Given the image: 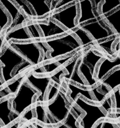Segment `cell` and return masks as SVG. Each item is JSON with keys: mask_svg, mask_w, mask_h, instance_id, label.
Segmentation results:
<instances>
[{"mask_svg": "<svg viewBox=\"0 0 120 128\" xmlns=\"http://www.w3.org/2000/svg\"><path fill=\"white\" fill-rule=\"evenodd\" d=\"M26 61L24 58L10 44L1 52V86L14 78L13 72L16 68Z\"/></svg>", "mask_w": 120, "mask_h": 128, "instance_id": "obj_1", "label": "cell"}, {"mask_svg": "<svg viewBox=\"0 0 120 128\" xmlns=\"http://www.w3.org/2000/svg\"><path fill=\"white\" fill-rule=\"evenodd\" d=\"M38 95V91L24 80L16 93L11 97L10 100L11 109L21 116L35 102L34 98Z\"/></svg>", "mask_w": 120, "mask_h": 128, "instance_id": "obj_2", "label": "cell"}, {"mask_svg": "<svg viewBox=\"0 0 120 128\" xmlns=\"http://www.w3.org/2000/svg\"><path fill=\"white\" fill-rule=\"evenodd\" d=\"M74 102L80 108V110L85 112V114L82 116L79 122L80 128H94L98 121L107 118L101 106L90 104L85 101L82 96H78Z\"/></svg>", "mask_w": 120, "mask_h": 128, "instance_id": "obj_3", "label": "cell"}, {"mask_svg": "<svg viewBox=\"0 0 120 128\" xmlns=\"http://www.w3.org/2000/svg\"><path fill=\"white\" fill-rule=\"evenodd\" d=\"M70 103L65 93L60 90L54 98L46 105V111L54 121L55 124L61 123L66 119L71 108L68 107Z\"/></svg>", "mask_w": 120, "mask_h": 128, "instance_id": "obj_4", "label": "cell"}, {"mask_svg": "<svg viewBox=\"0 0 120 128\" xmlns=\"http://www.w3.org/2000/svg\"><path fill=\"white\" fill-rule=\"evenodd\" d=\"M80 27L87 31L94 41L98 42L116 35L110 24L105 22L103 18L86 22Z\"/></svg>", "mask_w": 120, "mask_h": 128, "instance_id": "obj_5", "label": "cell"}, {"mask_svg": "<svg viewBox=\"0 0 120 128\" xmlns=\"http://www.w3.org/2000/svg\"><path fill=\"white\" fill-rule=\"evenodd\" d=\"M8 44L18 51L25 60L28 61L32 66L39 64L43 61L42 51L36 41L25 43L11 41Z\"/></svg>", "mask_w": 120, "mask_h": 128, "instance_id": "obj_6", "label": "cell"}, {"mask_svg": "<svg viewBox=\"0 0 120 128\" xmlns=\"http://www.w3.org/2000/svg\"><path fill=\"white\" fill-rule=\"evenodd\" d=\"M78 1L66 6L61 11H56L50 15L52 20L61 24L63 27L71 32L78 27L75 21L78 16Z\"/></svg>", "mask_w": 120, "mask_h": 128, "instance_id": "obj_7", "label": "cell"}, {"mask_svg": "<svg viewBox=\"0 0 120 128\" xmlns=\"http://www.w3.org/2000/svg\"><path fill=\"white\" fill-rule=\"evenodd\" d=\"M24 80L34 90H37L39 95L36 98V102H42L44 101V96L49 87L51 81H52L51 76L37 77L32 72L28 74L25 76Z\"/></svg>", "mask_w": 120, "mask_h": 128, "instance_id": "obj_8", "label": "cell"}, {"mask_svg": "<svg viewBox=\"0 0 120 128\" xmlns=\"http://www.w3.org/2000/svg\"><path fill=\"white\" fill-rule=\"evenodd\" d=\"M44 41L46 45L51 49V51H50L49 56H50V59L51 58L52 60L60 56L68 54L77 49L74 46L69 44L62 41L60 37L56 38L52 40L48 38L44 39Z\"/></svg>", "mask_w": 120, "mask_h": 128, "instance_id": "obj_9", "label": "cell"}, {"mask_svg": "<svg viewBox=\"0 0 120 128\" xmlns=\"http://www.w3.org/2000/svg\"><path fill=\"white\" fill-rule=\"evenodd\" d=\"M82 61V56L79 55L76 56L74 60L71 61L70 63L65 66L64 69L67 71V74H64L62 76V78L78 84L83 88H87L86 84H85L82 78L80 76V72L79 71V68Z\"/></svg>", "mask_w": 120, "mask_h": 128, "instance_id": "obj_10", "label": "cell"}, {"mask_svg": "<svg viewBox=\"0 0 120 128\" xmlns=\"http://www.w3.org/2000/svg\"><path fill=\"white\" fill-rule=\"evenodd\" d=\"M78 4L80 16L76 21V24L78 26L89 21L102 19L101 14L96 13L94 10L91 0H79Z\"/></svg>", "mask_w": 120, "mask_h": 128, "instance_id": "obj_11", "label": "cell"}, {"mask_svg": "<svg viewBox=\"0 0 120 128\" xmlns=\"http://www.w3.org/2000/svg\"><path fill=\"white\" fill-rule=\"evenodd\" d=\"M36 24L42 32V38L45 39L55 36H60L69 32L68 30H64L62 26L56 23L50 16L48 18V22L46 23L39 22Z\"/></svg>", "mask_w": 120, "mask_h": 128, "instance_id": "obj_12", "label": "cell"}, {"mask_svg": "<svg viewBox=\"0 0 120 128\" xmlns=\"http://www.w3.org/2000/svg\"><path fill=\"white\" fill-rule=\"evenodd\" d=\"M120 66V56L118 54L113 60H110L107 58H103L98 66L96 79L101 82L113 69Z\"/></svg>", "mask_w": 120, "mask_h": 128, "instance_id": "obj_13", "label": "cell"}, {"mask_svg": "<svg viewBox=\"0 0 120 128\" xmlns=\"http://www.w3.org/2000/svg\"><path fill=\"white\" fill-rule=\"evenodd\" d=\"M32 8L36 17H43L51 12L48 0H24Z\"/></svg>", "mask_w": 120, "mask_h": 128, "instance_id": "obj_14", "label": "cell"}, {"mask_svg": "<svg viewBox=\"0 0 120 128\" xmlns=\"http://www.w3.org/2000/svg\"><path fill=\"white\" fill-rule=\"evenodd\" d=\"M0 1H1V6L6 10V11L8 12V14L11 18V24L7 28V29L4 30L5 34H6L12 30H13L15 22H16L18 16L21 14V12H20V10H19L18 8L11 0H0Z\"/></svg>", "mask_w": 120, "mask_h": 128, "instance_id": "obj_15", "label": "cell"}, {"mask_svg": "<svg viewBox=\"0 0 120 128\" xmlns=\"http://www.w3.org/2000/svg\"><path fill=\"white\" fill-rule=\"evenodd\" d=\"M1 36L4 37V42L9 43L11 41H22L31 40L32 38L29 34L26 26H19Z\"/></svg>", "mask_w": 120, "mask_h": 128, "instance_id": "obj_16", "label": "cell"}, {"mask_svg": "<svg viewBox=\"0 0 120 128\" xmlns=\"http://www.w3.org/2000/svg\"><path fill=\"white\" fill-rule=\"evenodd\" d=\"M10 98L1 100L0 102V120L1 124H3L2 127L7 126L14 121L12 119V114L13 111L11 109L10 103Z\"/></svg>", "mask_w": 120, "mask_h": 128, "instance_id": "obj_17", "label": "cell"}, {"mask_svg": "<svg viewBox=\"0 0 120 128\" xmlns=\"http://www.w3.org/2000/svg\"><path fill=\"white\" fill-rule=\"evenodd\" d=\"M67 86L69 90L71 91V93L70 94V97L71 100L74 102L78 96H82L83 98L91 101V102H95L96 100H94L92 96L91 90H88L87 88H79L76 85L73 84L71 82L67 83Z\"/></svg>", "mask_w": 120, "mask_h": 128, "instance_id": "obj_18", "label": "cell"}, {"mask_svg": "<svg viewBox=\"0 0 120 128\" xmlns=\"http://www.w3.org/2000/svg\"><path fill=\"white\" fill-rule=\"evenodd\" d=\"M105 21L110 24L118 37L120 36V7L102 16Z\"/></svg>", "mask_w": 120, "mask_h": 128, "instance_id": "obj_19", "label": "cell"}, {"mask_svg": "<svg viewBox=\"0 0 120 128\" xmlns=\"http://www.w3.org/2000/svg\"><path fill=\"white\" fill-rule=\"evenodd\" d=\"M101 82L110 88L111 91L120 86V68L112 70L104 78Z\"/></svg>", "mask_w": 120, "mask_h": 128, "instance_id": "obj_20", "label": "cell"}, {"mask_svg": "<svg viewBox=\"0 0 120 128\" xmlns=\"http://www.w3.org/2000/svg\"><path fill=\"white\" fill-rule=\"evenodd\" d=\"M79 71L83 78L86 80L87 87L93 86L98 82H100L96 79L94 78V73L92 72L91 66L84 61H82L81 62L80 68H79Z\"/></svg>", "mask_w": 120, "mask_h": 128, "instance_id": "obj_21", "label": "cell"}, {"mask_svg": "<svg viewBox=\"0 0 120 128\" xmlns=\"http://www.w3.org/2000/svg\"><path fill=\"white\" fill-rule=\"evenodd\" d=\"M103 58V56L96 54L92 50H90L86 52V54L82 56V61L91 66L92 72L94 74L97 65L99 64L100 62Z\"/></svg>", "mask_w": 120, "mask_h": 128, "instance_id": "obj_22", "label": "cell"}, {"mask_svg": "<svg viewBox=\"0 0 120 128\" xmlns=\"http://www.w3.org/2000/svg\"><path fill=\"white\" fill-rule=\"evenodd\" d=\"M72 33L79 39L82 46H86V45H88L94 42L93 39L90 36V34H88L87 31L80 28V26L76 28L72 31Z\"/></svg>", "mask_w": 120, "mask_h": 128, "instance_id": "obj_23", "label": "cell"}, {"mask_svg": "<svg viewBox=\"0 0 120 128\" xmlns=\"http://www.w3.org/2000/svg\"><path fill=\"white\" fill-rule=\"evenodd\" d=\"M120 7V0H104L101 6V16H103Z\"/></svg>", "mask_w": 120, "mask_h": 128, "instance_id": "obj_24", "label": "cell"}, {"mask_svg": "<svg viewBox=\"0 0 120 128\" xmlns=\"http://www.w3.org/2000/svg\"><path fill=\"white\" fill-rule=\"evenodd\" d=\"M118 38V36L116 34L111 37V39L108 38L107 40L99 42L98 46L100 48H101L102 50H104L105 52H107L110 56H113L116 52H115L114 50H113L112 47H113V45L114 44L116 41H117Z\"/></svg>", "mask_w": 120, "mask_h": 128, "instance_id": "obj_25", "label": "cell"}, {"mask_svg": "<svg viewBox=\"0 0 120 128\" xmlns=\"http://www.w3.org/2000/svg\"><path fill=\"white\" fill-rule=\"evenodd\" d=\"M78 120L79 119L74 115L73 112L70 110V112L68 114L66 119L63 121L61 126H59L58 128H80V126H78Z\"/></svg>", "mask_w": 120, "mask_h": 128, "instance_id": "obj_26", "label": "cell"}, {"mask_svg": "<svg viewBox=\"0 0 120 128\" xmlns=\"http://www.w3.org/2000/svg\"><path fill=\"white\" fill-rule=\"evenodd\" d=\"M0 32L2 33L3 31L7 29L11 22V18L4 8L1 5L0 7Z\"/></svg>", "mask_w": 120, "mask_h": 128, "instance_id": "obj_27", "label": "cell"}, {"mask_svg": "<svg viewBox=\"0 0 120 128\" xmlns=\"http://www.w3.org/2000/svg\"><path fill=\"white\" fill-rule=\"evenodd\" d=\"M40 102H36V105L34 106L36 120L42 123L46 124V111L44 110L43 105L40 104Z\"/></svg>", "mask_w": 120, "mask_h": 128, "instance_id": "obj_28", "label": "cell"}, {"mask_svg": "<svg viewBox=\"0 0 120 128\" xmlns=\"http://www.w3.org/2000/svg\"><path fill=\"white\" fill-rule=\"evenodd\" d=\"M60 37L61 38V39L62 41H64L66 43L69 44L74 46L77 49L80 48L82 46H81V44H80L78 40H77V38L72 34V32L71 33L68 32V33L66 34L61 35Z\"/></svg>", "mask_w": 120, "mask_h": 128, "instance_id": "obj_29", "label": "cell"}, {"mask_svg": "<svg viewBox=\"0 0 120 128\" xmlns=\"http://www.w3.org/2000/svg\"><path fill=\"white\" fill-rule=\"evenodd\" d=\"M25 76H20V77L19 78H18L17 80L12 81L11 83L8 84L5 86V88H7V90L10 91L11 94L14 95L16 93V92H17L19 88H20V85L21 84L22 82L24 81V80Z\"/></svg>", "mask_w": 120, "mask_h": 128, "instance_id": "obj_30", "label": "cell"}, {"mask_svg": "<svg viewBox=\"0 0 120 128\" xmlns=\"http://www.w3.org/2000/svg\"><path fill=\"white\" fill-rule=\"evenodd\" d=\"M26 28L28 31L29 34L31 36L32 39H38L42 38V35L40 34L39 28L37 24L30 23L26 25Z\"/></svg>", "mask_w": 120, "mask_h": 128, "instance_id": "obj_31", "label": "cell"}, {"mask_svg": "<svg viewBox=\"0 0 120 128\" xmlns=\"http://www.w3.org/2000/svg\"><path fill=\"white\" fill-rule=\"evenodd\" d=\"M22 10L24 12L29 16L31 17H34L36 15L34 13L32 8H30V6H29L28 4L24 1V0H13Z\"/></svg>", "mask_w": 120, "mask_h": 128, "instance_id": "obj_32", "label": "cell"}, {"mask_svg": "<svg viewBox=\"0 0 120 128\" xmlns=\"http://www.w3.org/2000/svg\"><path fill=\"white\" fill-rule=\"evenodd\" d=\"M112 95L108 94L104 100L100 102L101 107L108 113H110L112 108Z\"/></svg>", "mask_w": 120, "mask_h": 128, "instance_id": "obj_33", "label": "cell"}, {"mask_svg": "<svg viewBox=\"0 0 120 128\" xmlns=\"http://www.w3.org/2000/svg\"><path fill=\"white\" fill-rule=\"evenodd\" d=\"M60 86L58 84L55 83V84H52L50 86V90H49L47 98H46V102H49L52 101L55 96L57 94L58 92L60 91Z\"/></svg>", "mask_w": 120, "mask_h": 128, "instance_id": "obj_34", "label": "cell"}, {"mask_svg": "<svg viewBox=\"0 0 120 128\" xmlns=\"http://www.w3.org/2000/svg\"><path fill=\"white\" fill-rule=\"evenodd\" d=\"M91 91L92 92V95L94 96V98L96 99V101L98 102H101L104 100L105 99V98L107 96V94L103 93V92H101V91L99 90V85L96 86V87H94L93 88L91 89Z\"/></svg>", "mask_w": 120, "mask_h": 128, "instance_id": "obj_35", "label": "cell"}, {"mask_svg": "<svg viewBox=\"0 0 120 128\" xmlns=\"http://www.w3.org/2000/svg\"><path fill=\"white\" fill-rule=\"evenodd\" d=\"M37 44H38V46H40V48L41 49V51H42V60L43 61H47L49 60V58L48 57V52L50 51L49 50V46H48V47L45 46V42L44 41H36Z\"/></svg>", "mask_w": 120, "mask_h": 128, "instance_id": "obj_36", "label": "cell"}, {"mask_svg": "<svg viewBox=\"0 0 120 128\" xmlns=\"http://www.w3.org/2000/svg\"><path fill=\"white\" fill-rule=\"evenodd\" d=\"M31 66H32V64H31L28 61L26 60V61H25L24 62H22L21 64H20V66H18V67L16 68V70L14 71V72H13L14 78L16 77V76H18V75L20 74V72H21V71L24 70V69H26V68H29V67H31Z\"/></svg>", "mask_w": 120, "mask_h": 128, "instance_id": "obj_37", "label": "cell"}, {"mask_svg": "<svg viewBox=\"0 0 120 128\" xmlns=\"http://www.w3.org/2000/svg\"><path fill=\"white\" fill-rule=\"evenodd\" d=\"M112 97L115 102V108L116 111H120V88L114 91Z\"/></svg>", "mask_w": 120, "mask_h": 128, "instance_id": "obj_38", "label": "cell"}, {"mask_svg": "<svg viewBox=\"0 0 120 128\" xmlns=\"http://www.w3.org/2000/svg\"><path fill=\"white\" fill-rule=\"evenodd\" d=\"M34 118V114H33V108L32 107H30L29 109L24 111V114H22V120H25L26 121H30L32 120Z\"/></svg>", "mask_w": 120, "mask_h": 128, "instance_id": "obj_39", "label": "cell"}, {"mask_svg": "<svg viewBox=\"0 0 120 128\" xmlns=\"http://www.w3.org/2000/svg\"><path fill=\"white\" fill-rule=\"evenodd\" d=\"M78 1V0H61V1H58L55 4L53 10L55 11V10H57L58 9L61 8H63L64 6H67L70 4H72Z\"/></svg>", "mask_w": 120, "mask_h": 128, "instance_id": "obj_40", "label": "cell"}, {"mask_svg": "<svg viewBox=\"0 0 120 128\" xmlns=\"http://www.w3.org/2000/svg\"><path fill=\"white\" fill-rule=\"evenodd\" d=\"M64 69H62V70H60L58 72H57L54 75L51 76V80H52V81H53L54 83H56L60 85V86H61V80H60V77H61V76L62 74H64Z\"/></svg>", "mask_w": 120, "mask_h": 128, "instance_id": "obj_41", "label": "cell"}, {"mask_svg": "<svg viewBox=\"0 0 120 128\" xmlns=\"http://www.w3.org/2000/svg\"><path fill=\"white\" fill-rule=\"evenodd\" d=\"M99 90H100L101 92L105 94H110V92L111 91L108 86L104 84L103 83H102V82H100V84H99Z\"/></svg>", "mask_w": 120, "mask_h": 128, "instance_id": "obj_42", "label": "cell"}, {"mask_svg": "<svg viewBox=\"0 0 120 128\" xmlns=\"http://www.w3.org/2000/svg\"><path fill=\"white\" fill-rule=\"evenodd\" d=\"M115 124L112 123V122H110V121H102V128H119L118 126H117Z\"/></svg>", "mask_w": 120, "mask_h": 128, "instance_id": "obj_43", "label": "cell"}, {"mask_svg": "<svg viewBox=\"0 0 120 128\" xmlns=\"http://www.w3.org/2000/svg\"><path fill=\"white\" fill-rule=\"evenodd\" d=\"M10 95H11V93L7 90V88H6L5 87L4 88H2L1 87V89L0 90V100H2L4 97H6L8 96H10Z\"/></svg>", "mask_w": 120, "mask_h": 128, "instance_id": "obj_44", "label": "cell"}, {"mask_svg": "<svg viewBox=\"0 0 120 128\" xmlns=\"http://www.w3.org/2000/svg\"><path fill=\"white\" fill-rule=\"evenodd\" d=\"M114 51L116 52H120V36L118 37L117 41L114 44Z\"/></svg>", "mask_w": 120, "mask_h": 128, "instance_id": "obj_45", "label": "cell"}, {"mask_svg": "<svg viewBox=\"0 0 120 128\" xmlns=\"http://www.w3.org/2000/svg\"><path fill=\"white\" fill-rule=\"evenodd\" d=\"M94 2V10L96 13L99 14V8H100V4L102 3V0H93Z\"/></svg>", "mask_w": 120, "mask_h": 128, "instance_id": "obj_46", "label": "cell"}, {"mask_svg": "<svg viewBox=\"0 0 120 128\" xmlns=\"http://www.w3.org/2000/svg\"><path fill=\"white\" fill-rule=\"evenodd\" d=\"M55 1H57V0H48V4H50L51 10H52V6H53V8H54V4L53 3L55 2ZM57 2H58V1H57ZM53 8H52V10H53Z\"/></svg>", "mask_w": 120, "mask_h": 128, "instance_id": "obj_47", "label": "cell"}, {"mask_svg": "<svg viewBox=\"0 0 120 128\" xmlns=\"http://www.w3.org/2000/svg\"><path fill=\"white\" fill-rule=\"evenodd\" d=\"M118 54L120 55V52H118Z\"/></svg>", "mask_w": 120, "mask_h": 128, "instance_id": "obj_48", "label": "cell"}, {"mask_svg": "<svg viewBox=\"0 0 120 128\" xmlns=\"http://www.w3.org/2000/svg\"></svg>", "mask_w": 120, "mask_h": 128, "instance_id": "obj_49", "label": "cell"}]
</instances>
